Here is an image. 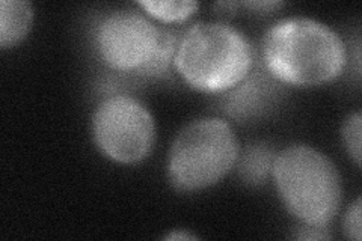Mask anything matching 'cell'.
I'll return each mask as SVG.
<instances>
[{
    "instance_id": "cell-1",
    "label": "cell",
    "mask_w": 362,
    "mask_h": 241,
    "mask_svg": "<svg viewBox=\"0 0 362 241\" xmlns=\"http://www.w3.org/2000/svg\"><path fill=\"white\" fill-rule=\"evenodd\" d=\"M262 49L267 71L279 82L298 88L332 82L346 65L341 37L308 17L276 21L266 32Z\"/></svg>"
},
{
    "instance_id": "cell-2",
    "label": "cell",
    "mask_w": 362,
    "mask_h": 241,
    "mask_svg": "<svg viewBox=\"0 0 362 241\" xmlns=\"http://www.w3.org/2000/svg\"><path fill=\"white\" fill-rule=\"evenodd\" d=\"M174 65L194 89L223 93L234 89L251 73L254 49L235 28L219 21H199L180 38Z\"/></svg>"
},
{
    "instance_id": "cell-3",
    "label": "cell",
    "mask_w": 362,
    "mask_h": 241,
    "mask_svg": "<svg viewBox=\"0 0 362 241\" xmlns=\"http://www.w3.org/2000/svg\"><path fill=\"white\" fill-rule=\"evenodd\" d=\"M272 177L286 208L305 226L325 228L334 221L343 187L325 154L307 145L287 146L275 155Z\"/></svg>"
},
{
    "instance_id": "cell-4",
    "label": "cell",
    "mask_w": 362,
    "mask_h": 241,
    "mask_svg": "<svg viewBox=\"0 0 362 241\" xmlns=\"http://www.w3.org/2000/svg\"><path fill=\"white\" fill-rule=\"evenodd\" d=\"M239 154V142L228 122L197 119L177 134L169 149V181L183 192L207 189L228 174Z\"/></svg>"
},
{
    "instance_id": "cell-5",
    "label": "cell",
    "mask_w": 362,
    "mask_h": 241,
    "mask_svg": "<svg viewBox=\"0 0 362 241\" xmlns=\"http://www.w3.org/2000/svg\"><path fill=\"white\" fill-rule=\"evenodd\" d=\"M93 134L106 157L117 163L134 165L151 151L154 119L141 101L129 95H113L95 109Z\"/></svg>"
},
{
    "instance_id": "cell-6",
    "label": "cell",
    "mask_w": 362,
    "mask_h": 241,
    "mask_svg": "<svg viewBox=\"0 0 362 241\" xmlns=\"http://www.w3.org/2000/svg\"><path fill=\"white\" fill-rule=\"evenodd\" d=\"M158 32L160 28L138 13H112L97 26L98 54L113 70L138 73L151 57Z\"/></svg>"
},
{
    "instance_id": "cell-7",
    "label": "cell",
    "mask_w": 362,
    "mask_h": 241,
    "mask_svg": "<svg viewBox=\"0 0 362 241\" xmlns=\"http://www.w3.org/2000/svg\"><path fill=\"white\" fill-rule=\"evenodd\" d=\"M33 11L26 0L0 2V47H14L26 38L32 26Z\"/></svg>"
},
{
    "instance_id": "cell-8",
    "label": "cell",
    "mask_w": 362,
    "mask_h": 241,
    "mask_svg": "<svg viewBox=\"0 0 362 241\" xmlns=\"http://www.w3.org/2000/svg\"><path fill=\"white\" fill-rule=\"evenodd\" d=\"M275 153L266 143L249 145L239 163V174L247 184L259 186L272 175V166H274Z\"/></svg>"
},
{
    "instance_id": "cell-9",
    "label": "cell",
    "mask_w": 362,
    "mask_h": 241,
    "mask_svg": "<svg viewBox=\"0 0 362 241\" xmlns=\"http://www.w3.org/2000/svg\"><path fill=\"white\" fill-rule=\"evenodd\" d=\"M178 37L177 33L171 29L160 28V32H158V40L156 44V49L138 74L145 76V77H160L165 73H168L169 66L175 59V53L178 47Z\"/></svg>"
},
{
    "instance_id": "cell-10",
    "label": "cell",
    "mask_w": 362,
    "mask_h": 241,
    "mask_svg": "<svg viewBox=\"0 0 362 241\" xmlns=\"http://www.w3.org/2000/svg\"><path fill=\"white\" fill-rule=\"evenodd\" d=\"M138 5L154 18L166 23L183 21L192 14H195L199 8L198 2H187V0H180V2H174V0H166V2H160V0H141Z\"/></svg>"
},
{
    "instance_id": "cell-11",
    "label": "cell",
    "mask_w": 362,
    "mask_h": 241,
    "mask_svg": "<svg viewBox=\"0 0 362 241\" xmlns=\"http://www.w3.org/2000/svg\"><path fill=\"white\" fill-rule=\"evenodd\" d=\"M343 142L349 155L354 158L356 166H361V131H362V118L361 113L356 112L344 121L343 124Z\"/></svg>"
},
{
    "instance_id": "cell-12",
    "label": "cell",
    "mask_w": 362,
    "mask_h": 241,
    "mask_svg": "<svg viewBox=\"0 0 362 241\" xmlns=\"http://www.w3.org/2000/svg\"><path fill=\"white\" fill-rule=\"evenodd\" d=\"M343 231L349 240L361 241V198L349 206L343 221Z\"/></svg>"
},
{
    "instance_id": "cell-13",
    "label": "cell",
    "mask_w": 362,
    "mask_h": 241,
    "mask_svg": "<svg viewBox=\"0 0 362 241\" xmlns=\"http://www.w3.org/2000/svg\"><path fill=\"white\" fill-rule=\"evenodd\" d=\"M166 240H195V235H190V234H185V233H173V234H168L165 237Z\"/></svg>"
}]
</instances>
